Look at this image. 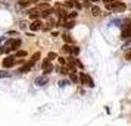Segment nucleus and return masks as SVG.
<instances>
[{"mask_svg": "<svg viewBox=\"0 0 131 126\" xmlns=\"http://www.w3.org/2000/svg\"><path fill=\"white\" fill-rule=\"evenodd\" d=\"M121 38H122V40H128V38H131V21H127V25L122 26Z\"/></svg>", "mask_w": 131, "mask_h": 126, "instance_id": "f257e3e1", "label": "nucleus"}, {"mask_svg": "<svg viewBox=\"0 0 131 126\" xmlns=\"http://www.w3.org/2000/svg\"><path fill=\"white\" fill-rule=\"evenodd\" d=\"M80 79H81V82H83V84H87L89 87H94V82H93V79L90 78L87 73H84V72H83L81 75H80Z\"/></svg>", "mask_w": 131, "mask_h": 126, "instance_id": "f03ea898", "label": "nucleus"}, {"mask_svg": "<svg viewBox=\"0 0 131 126\" xmlns=\"http://www.w3.org/2000/svg\"><path fill=\"white\" fill-rule=\"evenodd\" d=\"M63 50H65V51H68L71 56H77V54L80 53V48H78V47H75V46H68V44H65V46H63Z\"/></svg>", "mask_w": 131, "mask_h": 126, "instance_id": "7ed1b4c3", "label": "nucleus"}, {"mask_svg": "<svg viewBox=\"0 0 131 126\" xmlns=\"http://www.w3.org/2000/svg\"><path fill=\"white\" fill-rule=\"evenodd\" d=\"M15 62H16V60H15L13 56H7L6 59L2 62V65H3V67H12L13 65H15Z\"/></svg>", "mask_w": 131, "mask_h": 126, "instance_id": "20e7f679", "label": "nucleus"}, {"mask_svg": "<svg viewBox=\"0 0 131 126\" xmlns=\"http://www.w3.org/2000/svg\"><path fill=\"white\" fill-rule=\"evenodd\" d=\"M34 63H36V62L31 59L30 62H28V63H25L24 66L21 67V71H19V72H21V73H27V72H30L31 69H32V66H34Z\"/></svg>", "mask_w": 131, "mask_h": 126, "instance_id": "39448f33", "label": "nucleus"}, {"mask_svg": "<svg viewBox=\"0 0 131 126\" xmlns=\"http://www.w3.org/2000/svg\"><path fill=\"white\" fill-rule=\"evenodd\" d=\"M43 71H44V75H47L49 72H50V71H52V69H53V66H52V63H50V62H49L47 59H44L43 60Z\"/></svg>", "mask_w": 131, "mask_h": 126, "instance_id": "423d86ee", "label": "nucleus"}, {"mask_svg": "<svg viewBox=\"0 0 131 126\" xmlns=\"http://www.w3.org/2000/svg\"><path fill=\"white\" fill-rule=\"evenodd\" d=\"M49 82V78L46 76V75H43V76H38V78L36 79V85H38V87H43V85H46Z\"/></svg>", "mask_w": 131, "mask_h": 126, "instance_id": "0eeeda50", "label": "nucleus"}, {"mask_svg": "<svg viewBox=\"0 0 131 126\" xmlns=\"http://www.w3.org/2000/svg\"><path fill=\"white\" fill-rule=\"evenodd\" d=\"M40 28H41V22H40L38 19H36V21H34V22L30 25V30H31V31H38Z\"/></svg>", "mask_w": 131, "mask_h": 126, "instance_id": "6e6552de", "label": "nucleus"}, {"mask_svg": "<svg viewBox=\"0 0 131 126\" xmlns=\"http://www.w3.org/2000/svg\"><path fill=\"white\" fill-rule=\"evenodd\" d=\"M30 16L36 21L38 16H41V13H40V10H38V9H32V10H30Z\"/></svg>", "mask_w": 131, "mask_h": 126, "instance_id": "1a4fd4ad", "label": "nucleus"}, {"mask_svg": "<svg viewBox=\"0 0 131 126\" xmlns=\"http://www.w3.org/2000/svg\"><path fill=\"white\" fill-rule=\"evenodd\" d=\"M113 10L115 12H122V10H125V5L124 3H116V6H115Z\"/></svg>", "mask_w": 131, "mask_h": 126, "instance_id": "9d476101", "label": "nucleus"}, {"mask_svg": "<svg viewBox=\"0 0 131 126\" xmlns=\"http://www.w3.org/2000/svg\"><path fill=\"white\" fill-rule=\"evenodd\" d=\"M91 13H93V16H99L100 15V9L97 6H91Z\"/></svg>", "mask_w": 131, "mask_h": 126, "instance_id": "9b49d317", "label": "nucleus"}, {"mask_svg": "<svg viewBox=\"0 0 131 126\" xmlns=\"http://www.w3.org/2000/svg\"><path fill=\"white\" fill-rule=\"evenodd\" d=\"M62 38H63V41L66 43V44H69V43H72V38L69 35H68V34H65V35L62 37Z\"/></svg>", "mask_w": 131, "mask_h": 126, "instance_id": "f8f14e48", "label": "nucleus"}, {"mask_svg": "<svg viewBox=\"0 0 131 126\" xmlns=\"http://www.w3.org/2000/svg\"><path fill=\"white\" fill-rule=\"evenodd\" d=\"M37 9H43V10H47V9H50V7H49L47 3H41V5H38V7H37Z\"/></svg>", "mask_w": 131, "mask_h": 126, "instance_id": "ddd939ff", "label": "nucleus"}, {"mask_svg": "<svg viewBox=\"0 0 131 126\" xmlns=\"http://www.w3.org/2000/svg\"><path fill=\"white\" fill-rule=\"evenodd\" d=\"M50 13H52V9H47V10H44V12L41 13V16H44V18H49V16H50Z\"/></svg>", "mask_w": 131, "mask_h": 126, "instance_id": "4468645a", "label": "nucleus"}, {"mask_svg": "<svg viewBox=\"0 0 131 126\" xmlns=\"http://www.w3.org/2000/svg\"><path fill=\"white\" fill-rule=\"evenodd\" d=\"M74 25H75V22H74V21H66V22H65V26H66V28H72Z\"/></svg>", "mask_w": 131, "mask_h": 126, "instance_id": "2eb2a0df", "label": "nucleus"}, {"mask_svg": "<svg viewBox=\"0 0 131 126\" xmlns=\"http://www.w3.org/2000/svg\"><path fill=\"white\" fill-rule=\"evenodd\" d=\"M6 76H10V73H7L6 71H0V78H6Z\"/></svg>", "mask_w": 131, "mask_h": 126, "instance_id": "dca6fc26", "label": "nucleus"}, {"mask_svg": "<svg viewBox=\"0 0 131 126\" xmlns=\"http://www.w3.org/2000/svg\"><path fill=\"white\" fill-rule=\"evenodd\" d=\"M15 56H16V57H24L25 51H24V50H19V51H16V54H15Z\"/></svg>", "mask_w": 131, "mask_h": 126, "instance_id": "f3484780", "label": "nucleus"}, {"mask_svg": "<svg viewBox=\"0 0 131 126\" xmlns=\"http://www.w3.org/2000/svg\"><path fill=\"white\" fill-rule=\"evenodd\" d=\"M53 59H56V54L54 53H49L47 54V60H53Z\"/></svg>", "mask_w": 131, "mask_h": 126, "instance_id": "a211bd4d", "label": "nucleus"}, {"mask_svg": "<svg viewBox=\"0 0 131 126\" xmlns=\"http://www.w3.org/2000/svg\"><path fill=\"white\" fill-rule=\"evenodd\" d=\"M125 60L131 62V50H130V51H127V54H125Z\"/></svg>", "mask_w": 131, "mask_h": 126, "instance_id": "6ab92c4d", "label": "nucleus"}, {"mask_svg": "<svg viewBox=\"0 0 131 126\" xmlns=\"http://www.w3.org/2000/svg\"><path fill=\"white\" fill-rule=\"evenodd\" d=\"M58 60H59V65H62V66H65V65H66L65 59H62V57H59V59H58Z\"/></svg>", "mask_w": 131, "mask_h": 126, "instance_id": "aec40b11", "label": "nucleus"}, {"mask_svg": "<svg viewBox=\"0 0 131 126\" xmlns=\"http://www.w3.org/2000/svg\"><path fill=\"white\" fill-rule=\"evenodd\" d=\"M37 59H40V53H36L34 56H32V60H34V62H36Z\"/></svg>", "mask_w": 131, "mask_h": 126, "instance_id": "412c9836", "label": "nucleus"}, {"mask_svg": "<svg viewBox=\"0 0 131 126\" xmlns=\"http://www.w3.org/2000/svg\"><path fill=\"white\" fill-rule=\"evenodd\" d=\"M71 81H74V82H77V81H78V78L75 76V75H74V73L71 75Z\"/></svg>", "mask_w": 131, "mask_h": 126, "instance_id": "4be33fe9", "label": "nucleus"}, {"mask_svg": "<svg viewBox=\"0 0 131 126\" xmlns=\"http://www.w3.org/2000/svg\"><path fill=\"white\" fill-rule=\"evenodd\" d=\"M72 5H74V3H71V2H66L65 3V6H68V7H72Z\"/></svg>", "mask_w": 131, "mask_h": 126, "instance_id": "5701e85b", "label": "nucleus"}, {"mask_svg": "<svg viewBox=\"0 0 131 126\" xmlns=\"http://www.w3.org/2000/svg\"><path fill=\"white\" fill-rule=\"evenodd\" d=\"M28 2H36V0H28ZM37 2H38V0H37Z\"/></svg>", "mask_w": 131, "mask_h": 126, "instance_id": "b1692460", "label": "nucleus"}, {"mask_svg": "<svg viewBox=\"0 0 131 126\" xmlns=\"http://www.w3.org/2000/svg\"><path fill=\"white\" fill-rule=\"evenodd\" d=\"M91 2H99V0H91Z\"/></svg>", "mask_w": 131, "mask_h": 126, "instance_id": "393cba45", "label": "nucleus"}]
</instances>
